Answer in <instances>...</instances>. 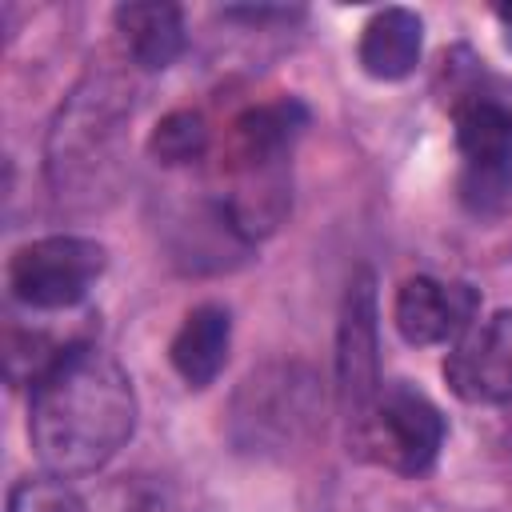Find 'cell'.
Returning a JSON list of instances; mask_svg holds the SVG:
<instances>
[{
  "label": "cell",
  "mask_w": 512,
  "mask_h": 512,
  "mask_svg": "<svg viewBox=\"0 0 512 512\" xmlns=\"http://www.w3.org/2000/svg\"><path fill=\"white\" fill-rule=\"evenodd\" d=\"M136 432L128 372L96 344H68L32 380L28 440L36 460L68 480L104 468Z\"/></svg>",
  "instance_id": "6da1fadb"
},
{
  "label": "cell",
  "mask_w": 512,
  "mask_h": 512,
  "mask_svg": "<svg viewBox=\"0 0 512 512\" xmlns=\"http://www.w3.org/2000/svg\"><path fill=\"white\" fill-rule=\"evenodd\" d=\"M444 444V416L440 408L408 380H392L380 388L368 420L348 440V452L376 460L392 472L420 476L436 464Z\"/></svg>",
  "instance_id": "7a4b0ae2"
},
{
  "label": "cell",
  "mask_w": 512,
  "mask_h": 512,
  "mask_svg": "<svg viewBox=\"0 0 512 512\" xmlns=\"http://www.w3.org/2000/svg\"><path fill=\"white\" fill-rule=\"evenodd\" d=\"M456 148L464 156V204L492 212L512 192V100L496 88H464L452 104Z\"/></svg>",
  "instance_id": "3957f363"
},
{
  "label": "cell",
  "mask_w": 512,
  "mask_h": 512,
  "mask_svg": "<svg viewBox=\"0 0 512 512\" xmlns=\"http://www.w3.org/2000/svg\"><path fill=\"white\" fill-rule=\"evenodd\" d=\"M380 308H376V280L360 268L340 300L336 324V404L348 428V440L368 420L384 380H380Z\"/></svg>",
  "instance_id": "277c9868"
},
{
  "label": "cell",
  "mask_w": 512,
  "mask_h": 512,
  "mask_svg": "<svg viewBox=\"0 0 512 512\" xmlns=\"http://www.w3.org/2000/svg\"><path fill=\"white\" fill-rule=\"evenodd\" d=\"M104 272V248L88 236H44L12 252L8 288L36 312H60L80 304Z\"/></svg>",
  "instance_id": "5b68a950"
},
{
  "label": "cell",
  "mask_w": 512,
  "mask_h": 512,
  "mask_svg": "<svg viewBox=\"0 0 512 512\" xmlns=\"http://www.w3.org/2000/svg\"><path fill=\"white\" fill-rule=\"evenodd\" d=\"M444 380L464 404H512V312L476 320L444 356Z\"/></svg>",
  "instance_id": "8992f818"
},
{
  "label": "cell",
  "mask_w": 512,
  "mask_h": 512,
  "mask_svg": "<svg viewBox=\"0 0 512 512\" xmlns=\"http://www.w3.org/2000/svg\"><path fill=\"white\" fill-rule=\"evenodd\" d=\"M476 292L456 280H432V276H412L396 288L392 320L396 332L408 344H456L472 324H476Z\"/></svg>",
  "instance_id": "52a82bcc"
},
{
  "label": "cell",
  "mask_w": 512,
  "mask_h": 512,
  "mask_svg": "<svg viewBox=\"0 0 512 512\" xmlns=\"http://www.w3.org/2000/svg\"><path fill=\"white\" fill-rule=\"evenodd\" d=\"M424 52V20L412 8H380L360 32V68L372 80H404Z\"/></svg>",
  "instance_id": "ba28073f"
},
{
  "label": "cell",
  "mask_w": 512,
  "mask_h": 512,
  "mask_svg": "<svg viewBox=\"0 0 512 512\" xmlns=\"http://www.w3.org/2000/svg\"><path fill=\"white\" fill-rule=\"evenodd\" d=\"M228 344H232V316L220 304H200L184 316L180 332L168 344V360L180 372L184 384L204 388L220 376L224 360H228Z\"/></svg>",
  "instance_id": "9c48e42d"
},
{
  "label": "cell",
  "mask_w": 512,
  "mask_h": 512,
  "mask_svg": "<svg viewBox=\"0 0 512 512\" xmlns=\"http://www.w3.org/2000/svg\"><path fill=\"white\" fill-rule=\"evenodd\" d=\"M112 20H116V32L124 36V48L132 52V60L148 72L168 68L184 52V16L176 4L136 0V4H120L112 12Z\"/></svg>",
  "instance_id": "30bf717a"
},
{
  "label": "cell",
  "mask_w": 512,
  "mask_h": 512,
  "mask_svg": "<svg viewBox=\"0 0 512 512\" xmlns=\"http://www.w3.org/2000/svg\"><path fill=\"white\" fill-rule=\"evenodd\" d=\"M236 420L252 428V444L260 436H268L276 428V436H292L296 428L308 424V404H304V384L292 380V368L288 376H276L268 380L264 372L260 376H248L244 380V392H240V404H236Z\"/></svg>",
  "instance_id": "8fae6325"
},
{
  "label": "cell",
  "mask_w": 512,
  "mask_h": 512,
  "mask_svg": "<svg viewBox=\"0 0 512 512\" xmlns=\"http://www.w3.org/2000/svg\"><path fill=\"white\" fill-rule=\"evenodd\" d=\"M208 144V128L196 112H168L156 128H152V140H148V152L160 160V164H188L204 152Z\"/></svg>",
  "instance_id": "7c38bea8"
},
{
  "label": "cell",
  "mask_w": 512,
  "mask_h": 512,
  "mask_svg": "<svg viewBox=\"0 0 512 512\" xmlns=\"http://www.w3.org/2000/svg\"><path fill=\"white\" fill-rule=\"evenodd\" d=\"M8 512H84V504L60 476H28L12 484Z\"/></svg>",
  "instance_id": "4fadbf2b"
},
{
  "label": "cell",
  "mask_w": 512,
  "mask_h": 512,
  "mask_svg": "<svg viewBox=\"0 0 512 512\" xmlns=\"http://www.w3.org/2000/svg\"><path fill=\"white\" fill-rule=\"evenodd\" d=\"M500 20H504V24H512V4H508V8H500Z\"/></svg>",
  "instance_id": "5bb4252c"
}]
</instances>
